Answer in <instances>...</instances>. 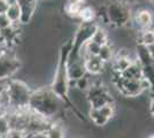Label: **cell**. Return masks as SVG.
Instances as JSON below:
<instances>
[{
	"label": "cell",
	"mask_w": 154,
	"mask_h": 138,
	"mask_svg": "<svg viewBox=\"0 0 154 138\" xmlns=\"http://www.w3.org/2000/svg\"><path fill=\"white\" fill-rule=\"evenodd\" d=\"M71 51V40L64 43L61 46L60 54H59L58 65L54 74V78L51 84V90L53 93L58 97L62 103H64L67 106L72 107L70 99H69V87H70V79L68 76V60H69V54ZM74 111H76L74 108ZM77 112V111H76Z\"/></svg>",
	"instance_id": "cell-1"
},
{
	"label": "cell",
	"mask_w": 154,
	"mask_h": 138,
	"mask_svg": "<svg viewBox=\"0 0 154 138\" xmlns=\"http://www.w3.org/2000/svg\"><path fill=\"white\" fill-rule=\"evenodd\" d=\"M60 103L61 100L53 93L51 87H42L32 91L28 109L43 118L52 120L59 113Z\"/></svg>",
	"instance_id": "cell-2"
},
{
	"label": "cell",
	"mask_w": 154,
	"mask_h": 138,
	"mask_svg": "<svg viewBox=\"0 0 154 138\" xmlns=\"http://www.w3.org/2000/svg\"><path fill=\"white\" fill-rule=\"evenodd\" d=\"M9 111H24L29 107L32 90L29 85L20 79H12L6 83Z\"/></svg>",
	"instance_id": "cell-3"
},
{
	"label": "cell",
	"mask_w": 154,
	"mask_h": 138,
	"mask_svg": "<svg viewBox=\"0 0 154 138\" xmlns=\"http://www.w3.org/2000/svg\"><path fill=\"white\" fill-rule=\"evenodd\" d=\"M106 19L112 26L123 28L131 21V9L122 0L110 1L106 7Z\"/></svg>",
	"instance_id": "cell-4"
},
{
	"label": "cell",
	"mask_w": 154,
	"mask_h": 138,
	"mask_svg": "<svg viewBox=\"0 0 154 138\" xmlns=\"http://www.w3.org/2000/svg\"><path fill=\"white\" fill-rule=\"evenodd\" d=\"M113 82L120 90V93L124 97H138L145 90H151L149 82L144 77L140 79H125L122 78L119 74H115Z\"/></svg>",
	"instance_id": "cell-5"
},
{
	"label": "cell",
	"mask_w": 154,
	"mask_h": 138,
	"mask_svg": "<svg viewBox=\"0 0 154 138\" xmlns=\"http://www.w3.org/2000/svg\"><path fill=\"white\" fill-rule=\"evenodd\" d=\"M86 99L90 104L91 108H100L103 106L113 104L114 98L109 93L107 87H105L100 83H94L86 91Z\"/></svg>",
	"instance_id": "cell-6"
},
{
	"label": "cell",
	"mask_w": 154,
	"mask_h": 138,
	"mask_svg": "<svg viewBox=\"0 0 154 138\" xmlns=\"http://www.w3.org/2000/svg\"><path fill=\"white\" fill-rule=\"evenodd\" d=\"M21 61L14 53L7 51L0 58V81H5L13 77L20 70Z\"/></svg>",
	"instance_id": "cell-7"
},
{
	"label": "cell",
	"mask_w": 154,
	"mask_h": 138,
	"mask_svg": "<svg viewBox=\"0 0 154 138\" xmlns=\"http://www.w3.org/2000/svg\"><path fill=\"white\" fill-rule=\"evenodd\" d=\"M21 11V24L30 23L36 13L38 0H15Z\"/></svg>",
	"instance_id": "cell-8"
},
{
	"label": "cell",
	"mask_w": 154,
	"mask_h": 138,
	"mask_svg": "<svg viewBox=\"0 0 154 138\" xmlns=\"http://www.w3.org/2000/svg\"><path fill=\"white\" fill-rule=\"evenodd\" d=\"M20 36V29L17 24H12L4 30H0V44L9 48L17 41Z\"/></svg>",
	"instance_id": "cell-9"
},
{
	"label": "cell",
	"mask_w": 154,
	"mask_h": 138,
	"mask_svg": "<svg viewBox=\"0 0 154 138\" xmlns=\"http://www.w3.org/2000/svg\"><path fill=\"white\" fill-rule=\"evenodd\" d=\"M86 74L88 72H86V69L84 66L83 60L79 59L76 61H72V62L68 61V76L70 79V83L84 77Z\"/></svg>",
	"instance_id": "cell-10"
},
{
	"label": "cell",
	"mask_w": 154,
	"mask_h": 138,
	"mask_svg": "<svg viewBox=\"0 0 154 138\" xmlns=\"http://www.w3.org/2000/svg\"><path fill=\"white\" fill-rule=\"evenodd\" d=\"M84 61V66L86 69L88 74L91 75H98L105 68V62H103L98 57H86Z\"/></svg>",
	"instance_id": "cell-11"
},
{
	"label": "cell",
	"mask_w": 154,
	"mask_h": 138,
	"mask_svg": "<svg viewBox=\"0 0 154 138\" xmlns=\"http://www.w3.org/2000/svg\"><path fill=\"white\" fill-rule=\"evenodd\" d=\"M120 76H121L122 78H125V79L143 78V69H141L140 63H139L137 60H134L132 63H131L122 74H120Z\"/></svg>",
	"instance_id": "cell-12"
},
{
	"label": "cell",
	"mask_w": 154,
	"mask_h": 138,
	"mask_svg": "<svg viewBox=\"0 0 154 138\" xmlns=\"http://www.w3.org/2000/svg\"><path fill=\"white\" fill-rule=\"evenodd\" d=\"M136 22L140 26L141 30L149 29L152 26V23H153V15L148 9H140L139 12H137Z\"/></svg>",
	"instance_id": "cell-13"
},
{
	"label": "cell",
	"mask_w": 154,
	"mask_h": 138,
	"mask_svg": "<svg viewBox=\"0 0 154 138\" xmlns=\"http://www.w3.org/2000/svg\"><path fill=\"white\" fill-rule=\"evenodd\" d=\"M134 60H131L130 57H115L113 59V70L114 74H122L128 68Z\"/></svg>",
	"instance_id": "cell-14"
},
{
	"label": "cell",
	"mask_w": 154,
	"mask_h": 138,
	"mask_svg": "<svg viewBox=\"0 0 154 138\" xmlns=\"http://www.w3.org/2000/svg\"><path fill=\"white\" fill-rule=\"evenodd\" d=\"M7 19L11 21L13 24H19L21 22V11H20L19 5L15 2V0L11 1L9 6L7 8V12L5 14Z\"/></svg>",
	"instance_id": "cell-15"
},
{
	"label": "cell",
	"mask_w": 154,
	"mask_h": 138,
	"mask_svg": "<svg viewBox=\"0 0 154 138\" xmlns=\"http://www.w3.org/2000/svg\"><path fill=\"white\" fill-rule=\"evenodd\" d=\"M91 41L96 43L97 45L99 46H103L105 44H107L108 43V35L106 32V30L103 28H101L100 26H98L97 30L94 31V33H93V36H92V38H91Z\"/></svg>",
	"instance_id": "cell-16"
},
{
	"label": "cell",
	"mask_w": 154,
	"mask_h": 138,
	"mask_svg": "<svg viewBox=\"0 0 154 138\" xmlns=\"http://www.w3.org/2000/svg\"><path fill=\"white\" fill-rule=\"evenodd\" d=\"M78 17L81 19L82 23H91V22H94L96 12L92 7L83 6V8L81 9V12L78 14Z\"/></svg>",
	"instance_id": "cell-17"
},
{
	"label": "cell",
	"mask_w": 154,
	"mask_h": 138,
	"mask_svg": "<svg viewBox=\"0 0 154 138\" xmlns=\"http://www.w3.org/2000/svg\"><path fill=\"white\" fill-rule=\"evenodd\" d=\"M98 58L105 63H107L108 61L114 59V48H113V46L109 45L108 43L101 46L99 54H98Z\"/></svg>",
	"instance_id": "cell-18"
},
{
	"label": "cell",
	"mask_w": 154,
	"mask_h": 138,
	"mask_svg": "<svg viewBox=\"0 0 154 138\" xmlns=\"http://www.w3.org/2000/svg\"><path fill=\"white\" fill-rule=\"evenodd\" d=\"M89 115H90L91 121L98 127H103V125H106L109 122L108 118H105L103 114L99 112L98 108H90Z\"/></svg>",
	"instance_id": "cell-19"
},
{
	"label": "cell",
	"mask_w": 154,
	"mask_h": 138,
	"mask_svg": "<svg viewBox=\"0 0 154 138\" xmlns=\"http://www.w3.org/2000/svg\"><path fill=\"white\" fill-rule=\"evenodd\" d=\"M139 44L146 47H151L154 45V30L146 29L141 30L140 37H139Z\"/></svg>",
	"instance_id": "cell-20"
},
{
	"label": "cell",
	"mask_w": 154,
	"mask_h": 138,
	"mask_svg": "<svg viewBox=\"0 0 154 138\" xmlns=\"http://www.w3.org/2000/svg\"><path fill=\"white\" fill-rule=\"evenodd\" d=\"M45 138H64L63 129L58 123H54L51 125V128L45 133Z\"/></svg>",
	"instance_id": "cell-21"
},
{
	"label": "cell",
	"mask_w": 154,
	"mask_h": 138,
	"mask_svg": "<svg viewBox=\"0 0 154 138\" xmlns=\"http://www.w3.org/2000/svg\"><path fill=\"white\" fill-rule=\"evenodd\" d=\"M92 84H93V83L91 82V79L89 78V76H88V75H85V76L82 77V78L75 81V85H76V87L79 90V91L86 92L91 87Z\"/></svg>",
	"instance_id": "cell-22"
},
{
	"label": "cell",
	"mask_w": 154,
	"mask_h": 138,
	"mask_svg": "<svg viewBox=\"0 0 154 138\" xmlns=\"http://www.w3.org/2000/svg\"><path fill=\"white\" fill-rule=\"evenodd\" d=\"M11 130V125L8 122L7 115L4 118H0V137L5 138L7 136V133Z\"/></svg>",
	"instance_id": "cell-23"
},
{
	"label": "cell",
	"mask_w": 154,
	"mask_h": 138,
	"mask_svg": "<svg viewBox=\"0 0 154 138\" xmlns=\"http://www.w3.org/2000/svg\"><path fill=\"white\" fill-rule=\"evenodd\" d=\"M5 138H26V135H24V132L19 130V129H11Z\"/></svg>",
	"instance_id": "cell-24"
},
{
	"label": "cell",
	"mask_w": 154,
	"mask_h": 138,
	"mask_svg": "<svg viewBox=\"0 0 154 138\" xmlns=\"http://www.w3.org/2000/svg\"><path fill=\"white\" fill-rule=\"evenodd\" d=\"M12 24H13V23L7 19V16L5 14L0 15V30H4V29L8 28V26H11Z\"/></svg>",
	"instance_id": "cell-25"
},
{
	"label": "cell",
	"mask_w": 154,
	"mask_h": 138,
	"mask_svg": "<svg viewBox=\"0 0 154 138\" xmlns=\"http://www.w3.org/2000/svg\"><path fill=\"white\" fill-rule=\"evenodd\" d=\"M9 4H11V0H0V15L6 14Z\"/></svg>",
	"instance_id": "cell-26"
},
{
	"label": "cell",
	"mask_w": 154,
	"mask_h": 138,
	"mask_svg": "<svg viewBox=\"0 0 154 138\" xmlns=\"http://www.w3.org/2000/svg\"><path fill=\"white\" fill-rule=\"evenodd\" d=\"M67 5H71V4H78V5H84L85 0H66Z\"/></svg>",
	"instance_id": "cell-27"
},
{
	"label": "cell",
	"mask_w": 154,
	"mask_h": 138,
	"mask_svg": "<svg viewBox=\"0 0 154 138\" xmlns=\"http://www.w3.org/2000/svg\"><path fill=\"white\" fill-rule=\"evenodd\" d=\"M149 111H151V115L154 118V96L151 98V103H149Z\"/></svg>",
	"instance_id": "cell-28"
},
{
	"label": "cell",
	"mask_w": 154,
	"mask_h": 138,
	"mask_svg": "<svg viewBox=\"0 0 154 138\" xmlns=\"http://www.w3.org/2000/svg\"><path fill=\"white\" fill-rule=\"evenodd\" d=\"M6 47H5V46H2L1 45V44H0V58H1V57H2V55H4V54H5V52H6Z\"/></svg>",
	"instance_id": "cell-29"
},
{
	"label": "cell",
	"mask_w": 154,
	"mask_h": 138,
	"mask_svg": "<svg viewBox=\"0 0 154 138\" xmlns=\"http://www.w3.org/2000/svg\"><path fill=\"white\" fill-rule=\"evenodd\" d=\"M149 48V51H151V54H152V57L154 58V45L151 46V47H148Z\"/></svg>",
	"instance_id": "cell-30"
},
{
	"label": "cell",
	"mask_w": 154,
	"mask_h": 138,
	"mask_svg": "<svg viewBox=\"0 0 154 138\" xmlns=\"http://www.w3.org/2000/svg\"><path fill=\"white\" fill-rule=\"evenodd\" d=\"M122 1H124V2H125V4H127V2H128V1H140V0H122Z\"/></svg>",
	"instance_id": "cell-31"
},
{
	"label": "cell",
	"mask_w": 154,
	"mask_h": 138,
	"mask_svg": "<svg viewBox=\"0 0 154 138\" xmlns=\"http://www.w3.org/2000/svg\"><path fill=\"white\" fill-rule=\"evenodd\" d=\"M149 1H151V2H152V4L154 5V0H149Z\"/></svg>",
	"instance_id": "cell-32"
},
{
	"label": "cell",
	"mask_w": 154,
	"mask_h": 138,
	"mask_svg": "<svg viewBox=\"0 0 154 138\" xmlns=\"http://www.w3.org/2000/svg\"><path fill=\"white\" fill-rule=\"evenodd\" d=\"M149 138H154V135H152V136H151Z\"/></svg>",
	"instance_id": "cell-33"
},
{
	"label": "cell",
	"mask_w": 154,
	"mask_h": 138,
	"mask_svg": "<svg viewBox=\"0 0 154 138\" xmlns=\"http://www.w3.org/2000/svg\"><path fill=\"white\" fill-rule=\"evenodd\" d=\"M0 138H1V137H0Z\"/></svg>",
	"instance_id": "cell-34"
}]
</instances>
